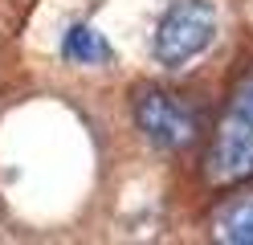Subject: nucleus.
<instances>
[{
    "label": "nucleus",
    "instance_id": "obj_1",
    "mask_svg": "<svg viewBox=\"0 0 253 245\" xmlns=\"http://www.w3.org/2000/svg\"><path fill=\"white\" fill-rule=\"evenodd\" d=\"M209 176L216 184H237L253 176V74L233 90L225 119L209 147Z\"/></svg>",
    "mask_w": 253,
    "mask_h": 245
},
{
    "label": "nucleus",
    "instance_id": "obj_2",
    "mask_svg": "<svg viewBox=\"0 0 253 245\" xmlns=\"http://www.w3.org/2000/svg\"><path fill=\"white\" fill-rule=\"evenodd\" d=\"M216 37V12L209 0H176L168 12L160 29H155V61L168 65V70H180V65H188L196 53H204V49L212 45Z\"/></svg>",
    "mask_w": 253,
    "mask_h": 245
},
{
    "label": "nucleus",
    "instance_id": "obj_3",
    "mask_svg": "<svg viewBox=\"0 0 253 245\" xmlns=\"http://www.w3.org/2000/svg\"><path fill=\"white\" fill-rule=\"evenodd\" d=\"M135 123L143 127V135L155 147H164V151H176V147L192 143V135H196V110L188 106L180 94H168V90H139Z\"/></svg>",
    "mask_w": 253,
    "mask_h": 245
},
{
    "label": "nucleus",
    "instance_id": "obj_4",
    "mask_svg": "<svg viewBox=\"0 0 253 245\" xmlns=\"http://www.w3.org/2000/svg\"><path fill=\"white\" fill-rule=\"evenodd\" d=\"M212 237L229 245H253V192L229 200L212 217Z\"/></svg>",
    "mask_w": 253,
    "mask_h": 245
},
{
    "label": "nucleus",
    "instance_id": "obj_5",
    "mask_svg": "<svg viewBox=\"0 0 253 245\" xmlns=\"http://www.w3.org/2000/svg\"><path fill=\"white\" fill-rule=\"evenodd\" d=\"M61 53L74 65H102V61H110V45H106L102 33H94L90 25H74L66 33V41H61Z\"/></svg>",
    "mask_w": 253,
    "mask_h": 245
}]
</instances>
